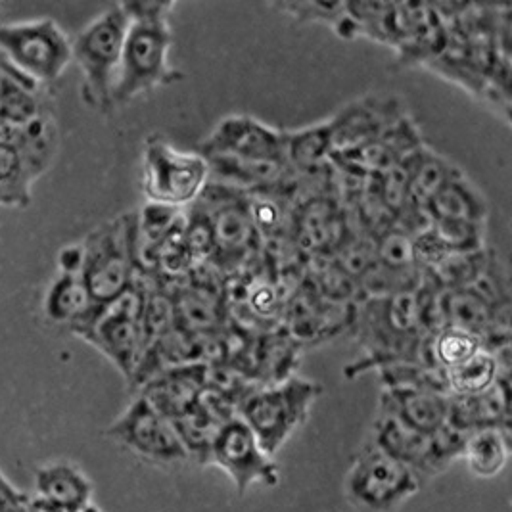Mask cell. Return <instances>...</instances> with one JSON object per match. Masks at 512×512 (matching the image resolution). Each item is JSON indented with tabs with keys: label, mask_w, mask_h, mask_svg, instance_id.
<instances>
[{
	"label": "cell",
	"mask_w": 512,
	"mask_h": 512,
	"mask_svg": "<svg viewBox=\"0 0 512 512\" xmlns=\"http://www.w3.org/2000/svg\"><path fill=\"white\" fill-rule=\"evenodd\" d=\"M407 116L394 98L367 96L328 119L332 135V156L351 154L380 139L401 117Z\"/></svg>",
	"instance_id": "obj_15"
},
{
	"label": "cell",
	"mask_w": 512,
	"mask_h": 512,
	"mask_svg": "<svg viewBox=\"0 0 512 512\" xmlns=\"http://www.w3.org/2000/svg\"><path fill=\"white\" fill-rule=\"evenodd\" d=\"M461 459L470 474L480 480L499 476L511 459V428H480L468 432Z\"/></svg>",
	"instance_id": "obj_23"
},
{
	"label": "cell",
	"mask_w": 512,
	"mask_h": 512,
	"mask_svg": "<svg viewBox=\"0 0 512 512\" xmlns=\"http://www.w3.org/2000/svg\"><path fill=\"white\" fill-rule=\"evenodd\" d=\"M509 374V351L480 350L465 363L443 371L449 396H474L486 392L499 378Z\"/></svg>",
	"instance_id": "obj_24"
},
{
	"label": "cell",
	"mask_w": 512,
	"mask_h": 512,
	"mask_svg": "<svg viewBox=\"0 0 512 512\" xmlns=\"http://www.w3.org/2000/svg\"><path fill=\"white\" fill-rule=\"evenodd\" d=\"M58 152V127L47 112L24 125L0 131V208L24 210L35 183Z\"/></svg>",
	"instance_id": "obj_3"
},
{
	"label": "cell",
	"mask_w": 512,
	"mask_h": 512,
	"mask_svg": "<svg viewBox=\"0 0 512 512\" xmlns=\"http://www.w3.org/2000/svg\"><path fill=\"white\" fill-rule=\"evenodd\" d=\"M428 211L432 219L486 227L489 208L482 190L472 185L461 171L430 200Z\"/></svg>",
	"instance_id": "obj_22"
},
{
	"label": "cell",
	"mask_w": 512,
	"mask_h": 512,
	"mask_svg": "<svg viewBox=\"0 0 512 512\" xmlns=\"http://www.w3.org/2000/svg\"><path fill=\"white\" fill-rule=\"evenodd\" d=\"M43 307L50 323L68 326L75 336H79L93 323L100 305L94 303L81 275L60 273L50 284Z\"/></svg>",
	"instance_id": "obj_21"
},
{
	"label": "cell",
	"mask_w": 512,
	"mask_h": 512,
	"mask_svg": "<svg viewBox=\"0 0 512 512\" xmlns=\"http://www.w3.org/2000/svg\"><path fill=\"white\" fill-rule=\"evenodd\" d=\"M344 489L359 511L396 512L419 493L420 476L369 440L351 459Z\"/></svg>",
	"instance_id": "obj_8"
},
{
	"label": "cell",
	"mask_w": 512,
	"mask_h": 512,
	"mask_svg": "<svg viewBox=\"0 0 512 512\" xmlns=\"http://www.w3.org/2000/svg\"><path fill=\"white\" fill-rule=\"evenodd\" d=\"M332 156L330 121L286 131V163L296 175H313Z\"/></svg>",
	"instance_id": "obj_25"
},
{
	"label": "cell",
	"mask_w": 512,
	"mask_h": 512,
	"mask_svg": "<svg viewBox=\"0 0 512 512\" xmlns=\"http://www.w3.org/2000/svg\"><path fill=\"white\" fill-rule=\"evenodd\" d=\"M110 440L154 465H181L188 455L173 422L137 396L106 430Z\"/></svg>",
	"instance_id": "obj_12"
},
{
	"label": "cell",
	"mask_w": 512,
	"mask_h": 512,
	"mask_svg": "<svg viewBox=\"0 0 512 512\" xmlns=\"http://www.w3.org/2000/svg\"><path fill=\"white\" fill-rule=\"evenodd\" d=\"M81 265H83V250H81V244H70V246H66V248L60 252V257H58L60 273L81 275Z\"/></svg>",
	"instance_id": "obj_29"
},
{
	"label": "cell",
	"mask_w": 512,
	"mask_h": 512,
	"mask_svg": "<svg viewBox=\"0 0 512 512\" xmlns=\"http://www.w3.org/2000/svg\"><path fill=\"white\" fill-rule=\"evenodd\" d=\"M447 424L468 434L480 428H511V378H499L486 392L449 396Z\"/></svg>",
	"instance_id": "obj_18"
},
{
	"label": "cell",
	"mask_w": 512,
	"mask_h": 512,
	"mask_svg": "<svg viewBox=\"0 0 512 512\" xmlns=\"http://www.w3.org/2000/svg\"><path fill=\"white\" fill-rule=\"evenodd\" d=\"M146 284L137 275L133 286L114 302L100 305L93 323L87 326L79 338L100 351L117 371L131 384L146 351V338L142 326Z\"/></svg>",
	"instance_id": "obj_7"
},
{
	"label": "cell",
	"mask_w": 512,
	"mask_h": 512,
	"mask_svg": "<svg viewBox=\"0 0 512 512\" xmlns=\"http://www.w3.org/2000/svg\"><path fill=\"white\" fill-rule=\"evenodd\" d=\"M35 503L50 512H75L91 503L89 478L70 463H52L35 474Z\"/></svg>",
	"instance_id": "obj_20"
},
{
	"label": "cell",
	"mask_w": 512,
	"mask_h": 512,
	"mask_svg": "<svg viewBox=\"0 0 512 512\" xmlns=\"http://www.w3.org/2000/svg\"><path fill=\"white\" fill-rule=\"evenodd\" d=\"M33 507H35V512H50L45 511V509H41V507H39L35 501H33ZM75 512H100V509H98V507H94L93 503H89V505H85L83 509H79V511Z\"/></svg>",
	"instance_id": "obj_30"
},
{
	"label": "cell",
	"mask_w": 512,
	"mask_h": 512,
	"mask_svg": "<svg viewBox=\"0 0 512 512\" xmlns=\"http://www.w3.org/2000/svg\"><path fill=\"white\" fill-rule=\"evenodd\" d=\"M0 54L35 87L54 83L71 64V41L50 18L0 24Z\"/></svg>",
	"instance_id": "obj_9"
},
{
	"label": "cell",
	"mask_w": 512,
	"mask_h": 512,
	"mask_svg": "<svg viewBox=\"0 0 512 512\" xmlns=\"http://www.w3.org/2000/svg\"><path fill=\"white\" fill-rule=\"evenodd\" d=\"M81 279L96 305L114 302L137 279L135 213L102 223L81 242Z\"/></svg>",
	"instance_id": "obj_5"
},
{
	"label": "cell",
	"mask_w": 512,
	"mask_h": 512,
	"mask_svg": "<svg viewBox=\"0 0 512 512\" xmlns=\"http://www.w3.org/2000/svg\"><path fill=\"white\" fill-rule=\"evenodd\" d=\"M210 465L221 468L240 495L254 486H279L280 468L275 457L261 447L256 434L240 417L221 426L211 447Z\"/></svg>",
	"instance_id": "obj_13"
},
{
	"label": "cell",
	"mask_w": 512,
	"mask_h": 512,
	"mask_svg": "<svg viewBox=\"0 0 512 512\" xmlns=\"http://www.w3.org/2000/svg\"><path fill=\"white\" fill-rule=\"evenodd\" d=\"M321 392L319 382L302 376L256 386L238 405V417L250 426L261 447L275 457L307 422Z\"/></svg>",
	"instance_id": "obj_4"
},
{
	"label": "cell",
	"mask_w": 512,
	"mask_h": 512,
	"mask_svg": "<svg viewBox=\"0 0 512 512\" xmlns=\"http://www.w3.org/2000/svg\"><path fill=\"white\" fill-rule=\"evenodd\" d=\"M371 442L417 474H440L453 461L461 459L465 434L445 424L434 434H422L394 415L378 409Z\"/></svg>",
	"instance_id": "obj_11"
},
{
	"label": "cell",
	"mask_w": 512,
	"mask_h": 512,
	"mask_svg": "<svg viewBox=\"0 0 512 512\" xmlns=\"http://www.w3.org/2000/svg\"><path fill=\"white\" fill-rule=\"evenodd\" d=\"M480 350L484 348L476 336L455 326H443L426 338V363L443 373L465 363Z\"/></svg>",
	"instance_id": "obj_27"
},
{
	"label": "cell",
	"mask_w": 512,
	"mask_h": 512,
	"mask_svg": "<svg viewBox=\"0 0 512 512\" xmlns=\"http://www.w3.org/2000/svg\"><path fill=\"white\" fill-rule=\"evenodd\" d=\"M296 244L313 256H330L350 231L346 211L328 194H315L294 213Z\"/></svg>",
	"instance_id": "obj_17"
},
{
	"label": "cell",
	"mask_w": 512,
	"mask_h": 512,
	"mask_svg": "<svg viewBox=\"0 0 512 512\" xmlns=\"http://www.w3.org/2000/svg\"><path fill=\"white\" fill-rule=\"evenodd\" d=\"M194 206L210 221L213 234L211 265L219 271H234L252 259L259 246V234L248 208V194L210 181Z\"/></svg>",
	"instance_id": "obj_10"
},
{
	"label": "cell",
	"mask_w": 512,
	"mask_h": 512,
	"mask_svg": "<svg viewBox=\"0 0 512 512\" xmlns=\"http://www.w3.org/2000/svg\"><path fill=\"white\" fill-rule=\"evenodd\" d=\"M127 24L125 2L114 4L71 41V62L81 71V98L87 108L102 114L114 110V89Z\"/></svg>",
	"instance_id": "obj_2"
},
{
	"label": "cell",
	"mask_w": 512,
	"mask_h": 512,
	"mask_svg": "<svg viewBox=\"0 0 512 512\" xmlns=\"http://www.w3.org/2000/svg\"><path fill=\"white\" fill-rule=\"evenodd\" d=\"M129 24L114 89V110L183 79L171 64L173 2H125Z\"/></svg>",
	"instance_id": "obj_1"
},
{
	"label": "cell",
	"mask_w": 512,
	"mask_h": 512,
	"mask_svg": "<svg viewBox=\"0 0 512 512\" xmlns=\"http://www.w3.org/2000/svg\"><path fill=\"white\" fill-rule=\"evenodd\" d=\"M208 388V365L190 363L171 367L152 376L139 388L144 397L165 419L177 420L196 407Z\"/></svg>",
	"instance_id": "obj_16"
},
{
	"label": "cell",
	"mask_w": 512,
	"mask_h": 512,
	"mask_svg": "<svg viewBox=\"0 0 512 512\" xmlns=\"http://www.w3.org/2000/svg\"><path fill=\"white\" fill-rule=\"evenodd\" d=\"M459 173H461L459 167H455L440 154L422 146L411 162L407 204L428 208L430 200Z\"/></svg>",
	"instance_id": "obj_26"
},
{
	"label": "cell",
	"mask_w": 512,
	"mask_h": 512,
	"mask_svg": "<svg viewBox=\"0 0 512 512\" xmlns=\"http://www.w3.org/2000/svg\"><path fill=\"white\" fill-rule=\"evenodd\" d=\"M210 183V163L200 152H187L163 137H148L142 148V194L148 204L185 211Z\"/></svg>",
	"instance_id": "obj_6"
},
{
	"label": "cell",
	"mask_w": 512,
	"mask_h": 512,
	"mask_svg": "<svg viewBox=\"0 0 512 512\" xmlns=\"http://www.w3.org/2000/svg\"><path fill=\"white\" fill-rule=\"evenodd\" d=\"M378 409L394 415L417 432L434 434L449 419V396L434 390H382Z\"/></svg>",
	"instance_id": "obj_19"
},
{
	"label": "cell",
	"mask_w": 512,
	"mask_h": 512,
	"mask_svg": "<svg viewBox=\"0 0 512 512\" xmlns=\"http://www.w3.org/2000/svg\"><path fill=\"white\" fill-rule=\"evenodd\" d=\"M279 12L288 14L294 20L300 22H315V24H325L334 29L336 35L342 39H355V31L351 24L346 2L338 4H326V2H279L273 4Z\"/></svg>",
	"instance_id": "obj_28"
},
{
	"label": "cell",
	"mask_w": 512,
	"mask_h": 512,
	"mask_svg": "<svg viewBox=\"0 0 512 512\" xmlns=\"http://www.w3.org/2000/svg\"><path fill=\"white\" fill-rule=\"evenodd\" d=\"M198 152L204 158L223 156L286 163V131L256 117L227 116L200 142Z\"/></svg>",
	"instance_id": "obj_14"
}]
</instances>
